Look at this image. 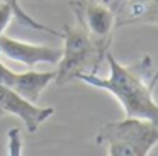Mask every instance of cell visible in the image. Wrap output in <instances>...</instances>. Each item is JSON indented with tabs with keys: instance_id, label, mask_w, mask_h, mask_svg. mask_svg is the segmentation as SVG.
Listing matches in <instances>:
<instances>
[{
	"instance_id": "obj_1",
	"label": "cell",
	"mask_w": 158,
	"mask_h": 156,
	"mask_svg": "<svg viewBox=\"0 0 158 156\" xmlns=\"http://www.w3.org/2000/svg\"><path fill=\"white\" fill-rule=\"evenodd\" d=\"M106 63L109 73L106 76L83 75L77 81L110 93L123 107L126 117L144 119L158 124V102L155 100V87L158 81V70L153 68V60L144 54L131 64H124L107 51Z\"/></svg>"
},
{
	"instance_id": "obj_2",
	"label": "cell",
	"mask_w": 158,
	"mask_h": 156,
	"mask_svg": "<svg viewBox=\"0 0 158 156\" xmlns=\"http://www.w3.org/2000/svg\"><path fill=\"white\" fill-rule=\"evenodd\" d=\"M60 37L63 39L61 58L55 70V83L60 87L77 81L83 75H97L99 66L106 61V54L112 46V43L90 36L77 20L73 24H65Z\"/></svg>"
},
{
	"instance_id": "obj_3",
	"label": "cell",
	"mask_w": 158,
	"mask_h": 156,
	"mask_svg": "<svg viewBox=\"0 0 158 156\" xmlns=\"http://www.w3.org/2000/svg\"><path fill=\"white\" fill-rule=\"evenodd\" d=\"M95 142L107 156H150L158 144V124L133 117L110 121L99 129Z\"/></svg>"
},
{
	"instance_id": "obj_4",
	"label": "cell",
	"mask_w": 158,
	"mask_h": 156,
	"mask_svg": "<svg viewBox=\"0 0 158 156\" xmlns=\"http://www.w3.org/2000/svg\"><path fill=\"white\" fill-rule=\"evenodd\" d=\"M73 10L75 20L87 29L90 36L99 41L112 43V36L116 27L114 12L99 0H72L68 3Z\"/></svg>"
},
{
	"instance_id": "obj_5",
	"label": "cell",
	"mask_w": 158,
	"mask_h": 156,
	"mask_svg": "<svg viewBox=\"0 0 158 156\" xmlns=\"http://www.w3.org/2000/svg\"><path fill=\"white\" fill-rule=\"evenodd\" d=\"M0 58L17 61L32 70L38 64H56L61 58V47L36 44L15 39L7 34L0 36Z\"/></svg>"
},
{
	"instance_id": "obj_6",
	"label": "cell",
	"mask_w": 158,
	"mask_h": 156,
	"mask_svg": "<svg viewBox=\"0 0 158 156\" xmlns=\"http://www.w3.org/2000/svg\"><path fill=\"white\" fill-rule=\"evenodd\" d=\"M0 110L2 114H12L19 117L31 134L55 114L53 107H39L38 104L24 98L5 85H0Z\"/></svg>"
},
{
	"instance_id": "obj_7",
	"label": "cell",
	"mask_w": 158,
	"mask_h": 156,
	"mask_svg": "<svg viewBox=\"0 0 158 156\" xmlns=\"http://www.w3.org/2000/svg\"><path fill=\"white\" fill-rule=\"evenodd\" d=\"M116 15V27L131 24H158V0H106Z\"/></svg>"
},
{
	"instance_id": "obj_8",
	"label": "cell",
	"mask_w": 158,
	"mask_h": 156,
	"mask_svg": "<svg viewBox=\"0 0 158 156\" xmlns=\"http://www.w3.org/2000/svg\"><path fill=\"white\" fill-rule=\"evenodd\" d=\"M0 2L10 7L12 12H14V19H17L22 26L29 27V29H34V31H39V32H46V34L60 37V31L53 29V27L46 26V24H43V22H39V20L34 19L29 12H26V9L21 5V0H0Z\"/></svg>"
},
{
	"instance_id": "obj_9",
	"label": "cell",
	"mask_w": 158,
	"mask_h": 156,
	"mask_svg": "<svg viewBox=\"0 0 158 156\" xmlns=\"http://www.w3.org/2000/svg\"><path fill=\"white\" fill-rule=\"evenodd\" d=\"M7 149L9 156H22V149H24V141H22V134L19 127H12L7 132Z\"/></svg>"
},
{
	"instance_id": "obj_10",
	"label": "cell",
	"mask_w": 158,
	"mask_h": 156,
	"mask_svg": "<svg viewBox=\"0 0 158 156\" xmlns=\"http://www.w3.org/2000/svg\"><path fill=\"white\" fill-rule=\"evenodd\" d=\"M12 19H14L12 9L9 5H5V3L0 2V36L5 34V29H7L9 24L12 22Z\"/></svg>"
},
{
	"instance_id": "obj_11",
	"label": "cell",
	"mask_w": 158,
	"mask_h": 156,
	"mask_svg": "<svg viewBox=\"0 0 158 156\" xmlns=\"http://www.w3.org/2000/svg\"><path fill=\"white\" fill-rule=\"evenodd\" d=\"M2 115H4V114H2V110H0V117H2Z\"/></svg>"
},
{
	"instance_id": "obj_12",
	"label": "cell",
	"mask_w": 158,
	"mask_h": 156,
	"mask_svg": "<svg viewBox=\"0 0 158 156\" xmlns=\"http://www.w3.org/2000/svg\"><path fill=\"white\" fill-rule=\"evenodd\" d=\"M65 2H68V3H70V2H72V0H65Z\"/></svg>"
}]
</instances>
